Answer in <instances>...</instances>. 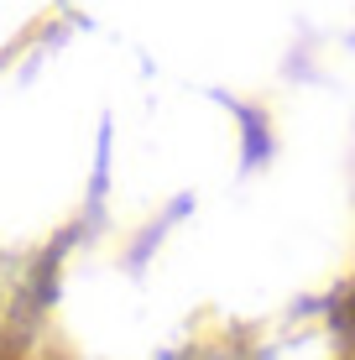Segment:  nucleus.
Returning <instances> with one entry per match:
<instances>
[{
    "label": "nucleus",
    "mask_w": 355,
    "mask_h": 360,
    "mask_svg": "<svg viewBox=\"0 0 355 360\" xmlns=\"http://www.w3.org/2000/svg\"><path fill=\"white\" fill-rule=\"evenodd\" d=\"M350 324H355V292H350Z\"/></svg>",
    "instance_id": "1"
}]
</instances>
